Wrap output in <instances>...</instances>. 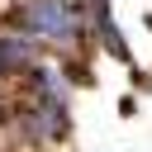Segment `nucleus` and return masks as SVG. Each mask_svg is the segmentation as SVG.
<instances>
[{"mask_svg":"<svg viewBox=\"0 0 152 152\" xmlns=\"http://www.w3.org/2000/svg\"><path fill=\"white\" fill-rule=\"evenodd\" d=\"M19 24H24V33L48 38V43H71L81 33V14L71 0H28L19 10Z\"/></svg>","mask_w":152,"mask_h":152,"instance_id":"f257e3e1","label":"nucleus"},{"mask_svg":"<svg viewBox=\"0 0 152 152\" xmlns=\"http://www.w3.org/2000/svg\"><path fill=\"white\" fill-rule=\"evenodd\" d=\"M62 109H66V104L38 100V95H33V104L19 114V124H24L28 138H62V133H66V114H62Z\"/></svg>","mask_w":152,"mask_h":152,"instance_id":"f03ea898","label":"nucleus"},{"mask_svg":"<svg viewBox=\"0 0 152 152\" xmlns=\"http://www.w3.org/2000/svg\"><path fill=\"white\" fill-rule=\"evenodd\" d=\"M5 71H10V66H5V52H0V76H5Z\"/></svg>","mask_w":152,"mask_h":152,"instance_id":"7ed1b4c3","label":"nucleus"}]
</instances>
